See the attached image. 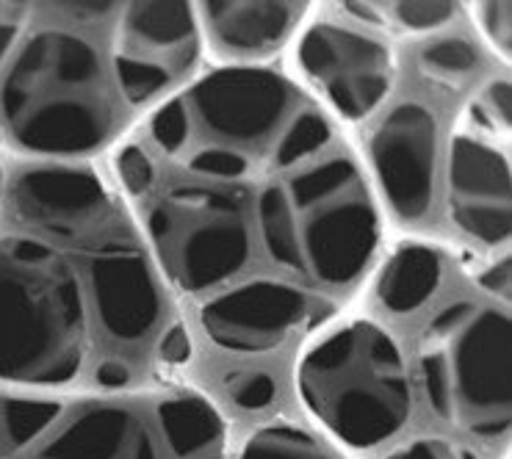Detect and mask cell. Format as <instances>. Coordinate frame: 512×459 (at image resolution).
<instances>
[{
    "label": "cell",
    "instance_id": "6da1fadb",
    "mask_svg": "<svg viewBox=\"0 0 512 459\" xmlns=\"http://www.w3.org/2000/svg\"><path fill=\"white\" fill-rule=\"evenodd\" d=\"M108 166L122 197L164 191L219 227L216 285L194 310L219 352L261 357L305 341L377 263L382 216L369 175L333 117L261 64L186 83Z\"/></svg>",
    "mask_w": 512,
    "mask_h": 459
},
{
    "label": "cell",
    "instance_id": "7a4b0ae2",
    "mask_svg": "<svg viewBox=\"0 0 512 459\" xmlns=\"http://www.w3.org/2000/svg\"><path fill=\"white\" fill-rule=\"evenodd\" d=\"M194 341L106 164L12 161L0 219V388L172 385Z\"/></svg>",
    "mask_w": 512,
    "mask_h": 459
},
{
    "label": "cell",
    "instance_id": "3957f363",
    "mask_svg": "<svg viewBox=\"0 0 512 459\" xmlns=\"http://www.w3.org/2000/svg\"><path fill=\"white\" fill-rule=\"evenodd\" d=\"M120 3H31L0 67V150L12 161L100 164L125 139L108 34Z\"/></svg>",
    "mask_w": 512,
    "mask_h": 459
},
{
    "label": "cell",
    "instance_id": "277c9868",
    "mask_svg": "<svg viewBox=\"0 0 512 459\" xmlns=\"http://www.w3.org/2000/svg\"><path fill=\"white\" fill-rule=\"evenodd\" d=\"M225 410L191 385L0 388V459H230Z\"/></svg>",
    "mask_w": 512,
    "mask_h": 459
},
{
    "label": "cell",
    "instance_id": "5b68a950",
    "mask_svg": "<svg viewBox=\"0 0 512 459\" xmlns=\"http://www.w3.org/2000/svg\"><path fill=\"white\" fill-rule=\"evenodd\" d=\"M294 393L313 429L369 454L405 435L416 385L405 343L374 316H338L299 343Z\"/></svg>",
    "mask_w": 512,
    "mask_h": 459
},
{
    "label": "cell",
    "instance_id": "8992f818",
    "mask_svg": "<svg viewBox=\"0 0 512 459\" xmlns=\"http://www.w3.org/2000/svg\"><path fill=\"white\" fill-rule=\"evenodd\" d=\"M477 296H454L416 338V379L427 410L479 443H504L512 421L510 299L477 277Z\"/></svg>",
    "mask_w": 512,
    "mask_h": 459
},
{
    "label": "cell",
    "instance_id": "52a82bcc",
    "mask_svg": "<svg viewBox=\"0 0 512 459\" xmlns=\"http://www.w3.org/2000/svg\"><path fill=\"white\" fill-rule=\"evenodd\" d=\"M510 81L496 78L468 103L449 142L446 194L457 230L482 247L510 241Z\"/></svg>",
    "mask_w": 512,
    "mask_h": 459
},
{
    "label": "cell",
    "instance_id": "ba28073f",
    "mask_svg": "<svg viewBox=\"0 0 512 459\" xmlns=\"http://www.w3.org/2000/svg\"><path fill=\"white\" fill-rule=\"evenodd\" d=\"M194 3H122L108 34V53L125 106H161L191 83L203 59Z\"/></svg>",
    "mask_w": 512,
    "mask_h": 459
},
{
    "label": "cell",
    "instance_id": "9c48e42d",
    "mask_svg": "<svg viewBox=\"0 0 512 459\" xmlns=\"http://www.w3.org/2000/svg\"><path fill=\"white\" fill-rule=\"evenodd\" d=\"M294 67L316 106L346 125L380 111L396 83V56L385 39L327 20L299 31Z\"/></svg>",
    "mask_w": 512,
    "mask_h": 459
},
{
    "label": "cell",
    "instance_id": "30bf717a",
    "mask_svg": "<svg viewBox=\"0 0 512 459\" xmlns=\"http://www.w3.org/2000/svg\"><path fill=\"white\" fill-rule=\"evenodd\" d=\"M374 197L396 222H421L432 211L438 172V119L427 106L405 100L393 106L369 136Z\"/></svg>",
    "mask_w": 512,
    "mask_h": 459
},
{
    "label": "cell",
    "instance_id": "8fae6325",
    "mask_svg": "<svg viewBox=\"0 0 512 459\" xmlns=\"http://www.w3.org/2000/svg\"><path fill=\"white\" fill-rule=\"evenodd\" d=\"M203 45L219 59L241 67H258L294 42L310 14L308 3H266V0H222L194 3Z\"/></svg>",
    "mask_w": 512,
    "mask_h": 459
},
{
    "label": "cell",
    "instance_id": "7c38bea8",
    "mask_svg": "<svg viewBox=\"0 0 512 459\" xmlns=\"http://www.w3.org/2000/svg\"><path fill=\"white\" fill-rule=\"evenodd\" d=\"M446 260L424 241H405L374 274V302L391 316H413L441 294Z\"/></svg>",
    "mask_w": 512,
    "mask_h": 459
},
{
    "label": "cell",
    "instance_id": "4fadbf2b",
    "mask_svg": "<svg viewBox=\"0 0 512 459\" xmlns=\"http://www.w3.org/2000/svg\"><path fill=\"white\" fill-rule=\"evenodd\" d=\"M230 459H352L344 448L313 429L288 418H272L244 437Z\"/></svg>",
    "mask_w": 512,
    "mask_h": 459
},
{
    "label": "cell",
    "instance_id": "5bb4252c",
    "mask_svg": "<svg viewBox=\"0 0 512 459\" xmlns=\"http://www.w3.org/2000/svg\"><path fill=\"white\" fill-rule=\"evenodd\" d=\"M335 9L352 14L355 20L382 28L396 36L435 34L452 23L457 3H421V0H377V3H335Z\"/></svg>",
    "mask_w": 512,
    "mask_h": 459
},
{
    "label": "cell",
    "instance_id": "9a60e30c",
    "mask_svg": "<svg viewBox=\"0 0 512 459\" xmlns=\"http://www.w3.org/2000/svg\"><path fill=\"white\" fill-rule=\"evenodd\" d=\"M418 75L441 89H463L479 70V56L460 36H435L418 50Z\"/></svg>",
    "mask_w": 512,
    "mask_h": 459
},
{
    "label": "cell",
    "instance_id": "2e32d148",
    "mask_svg": "<svg viewBox=\"0 0 512 459\" xmlns=\"http://www.w3.org/2000/svg\"><path fill=\"white\" fill-rule=\"evenodd\" d=\"M380 459H485L460 437L416 435L391 446Z\"/></svg>",
    "mask_w": 512,
    "mask_h": 459
},
{
    "label": "cell",
    "instance_id": "e0dca14e",
    "mask_svg": "<svg viewBox=\"0 0 512 459\" xmlns=\"http://www.w3.org/2000/svg\"><path fill=\"white\" fill-rule=\"evenodd\" d=\"M468 12H471V20L477 25L479 36L488 42V48L493 50L504 64H510L512 3H499V0H490V3H471Z\"/></svg>",
    "mask_w": 512,
    "mask_h": 459
},
{
    "label": "cell",
    "instance_id": "ac0fdd59",
    "mask_svg": "<svg viewBox=\"0 0 512 459\" xmlns=\"http://www.w3.org/2000/svg\"><path fill=\"white\" fill-rule=\"evenodd\" d=\"M225 390L239 410L261 412L277 399V379L272 377V371H239L236 377L227 379Z\"/></svg>",
    "mask_w": 512,
    "mask_h": 459
},
{
    "label": "cell",
    "instance_id": "d6986e66",
    "mask_svg": "<svg viewBox=\"0 0 512 459\" xmlns=\"http://www.w3.org/2000/svg\"><path fill=\"white\" fill-rule=\"evenodd\" d=\"M31 20V3H0V67L6 64L9 53L23 36L25 25Z\"/></svg>",
    "mask_w": 512,
    "mask_h": 459
},
{
    "label": "cell",
    "instance_id": "ffe728a7",
    "mask_svg": "<svg viewBox=\"0 0 512 459\" xmlns=\"http://www.w3.org/2000/svg\"><path fill=\"white\" fill-rule=\"evenodd\" d=\"M6 177H9V158L0 153V219H3V202H6Z\"/></svg>",
    "mask_w": 512,
    "mask_h": 459
}]
</instances>
